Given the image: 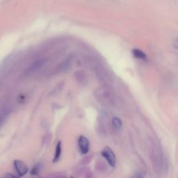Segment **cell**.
<instances>
[{
  "mask_svg": "<svg viewBox=\"0 0 178 178\" xmlns=\"http://www.w3.org/2000/svg\"><path fill=\"white\" fill-rule=\"evenodd\" d=\"M102 155L106 159V161H108L109 165L111 167H115L116 166V156L113 151L109 148H105L102 152Z\"/></svg>",
  "mask_w": 178,
  "mask_h": 178,
  "instance_id": "1",
  "label": "cell"
},
{
  "mask_svg": "<svg viewBox=\"0 0 178 178\" xmlns=\"http://www.w3.org/2000/svg\"><path fill=\"white\" fill-rule=\"evenodd\" d=\"M14 166L20 176H24L28 172V168L27 165L21 160H15L13 162Z\"/></svg>",
  "mask_w": 178,
  "mask_h": 178,
  "instance_id": "2",
  "label": "cell"
},
{
  "mask_svg": "<svg viewBox=\"0 0 178 178\" xmlns=\"http://www.w3.org/2000/svg\"><path fill=\"white\" fill-rule=\"evenodd\" d=\"M78 144L82 153L84 155L87 154L89 150V141L88 139L84 136H81L78 140Z\"/></svg>",
  "mask_w": 178,
  "mask_h": 178,
  "instance_id": "3",
  "label": "cell"
},
{
  "mask_svg": "<svg viewBox=\"0 0 178 178\" xmlns=\"http://www.w3.org/2000/svg\"><path fill=\"white\" fill-rule=\"evenodd\" d=\"M42 65H43V61H38L36 62H35L33 65L31 66L30 68L28 70L27 72L28 73H33L35 72V71L39 70L40 68L42 67Z\"/></svg>",
  "mask_w": 178,
  "mask_h": 178,
  "instance_id": "4",
  "label": "cell"
},
{
  "mask_svg": "<svg viewBox=\"0 0 178 178\" xmlns=\"http://www.w3.org/2000/svg\"><path fill=\"white\" fill-rule=\"evenodd\" d=\"M97 74H98L99 79L102 81V82H106L109 79L108 73L106 72L105 69H104L103 68H98V72Z\"/></svg>",
  "mask_w": 178,
  "mask_h": 178,
  "instance_id": "5",
  "label": "cell"
},
{
  "mask_svg": "<svg viewBox=\"0 0 178 178\" xmlns=\"http://www.w3.org/2000/svg\"><path fill=\"white\" fill-rule=\"evenodd\" d=\"M61 155V142H58L57 145L56 147V151H55V155H54V157L53 159V162L56 163L59 161V158H60Z\"/></svg>",
  "mask_w": 178,
  "mask_h": 178,
  "instance_id": "6",
  "label": "cell"
},
{
  "mask_svg": "<svg viewBox=\"0 0 178 178\" xmlns=\"http://www.w3.org/2000/svg\"><path fill=\"white\" fill-rule=\"evenodd\" d=\"M133 55H134L135 57L139 59H142V60H144V59H146V55L144 52L141 50V49H134L132 50Z\"/></svg>",
  "mask_w": 178,
  "mask_h": 178,
  "instance_id": "7",
  "label": "cell"
},
{
  "mask_svg": "<svg viewBox=\"0 0 178 178\" xmlns=\"http://www.w3.org/2000/svg\"><path fill=\"white\" fill-rule=\"evenodd\" d=\"M42 168V163L41 162H39L37 164H35L33 168L31 170V174L33 175H39L40 170H41Z\"/></svg>",
  "mask_w": 178,
  "mask_h": 178,
  "instance_id": "8",
  "label": "cell"
},
{
  "mask_svg": "<svg viewBox=\"0 0 178 178\" xmlns=\"http://www.w3.org/2000/svg\"><path fill=\"white\" fill-rule=\"evenodd\" d=\"M88 171H89V170L86 167H84V166L80 167L79 168H78V169L76 170L75 175L77 177H82L83 175H85V174H86Z\"/></svg>",
  "mask_w": 178,
  "mask_h": 178,
  "instance_id": "9",
  "label": "cell"
},
{
  "mask_svg": "<svg viewBox=\"0 0 178 178\" xmlns=\"http://www.w3.org/2000/svg\"><path fill=\"white\" fill-rule=\"evenodd\" d=\"M96 168L99 171H104L106 169V166L102 161H98L96 163Z\"/></svg>",
  "mask_w": 178,
  "mask_h": 178,
  "instance_id": "10",
  "label": "cell"
},
{
  "mask_svg": "<svg viewBox=\"0 0 178 178\" xmlns=\"http://www.w3.org/2000/svg\"><path fill=\"white\" fill-rule=\"evenodd\" d=\"M112 125L116 129H120L123 126V123L121 120L118 118H113L112 119Z\"/></svg>",
  "mask_w": 178,
  "mask_h": 178,
  "instance_id": "11",
  "label": "cell"
},
{
  "mask_svg": "<svg viewBox=\"0 0 178 178\" xmlns=\"http://www.w3.org/2000/svg\"><path fill=\"white\" fill-rule=\"evenodd\" d=\"M92 159V157L91 155L85 156L82 159V161H81L80 164L82 166H87L88 164H89L90 162H91Z\"/></svg>",
  "mask_w": 178,
  "mask_h": 178,
  "instance_id": "12",
  "label": "cell"
},
{
  "mask_svg": "<svg viewBox=\"0 0 178 178\" xmlns=\"http://www.w3.org/2000/svg\"><path fill=\"white\" fill-rule=\"evenodd\" d=\"M6 113H3L0 115V128H1L2 125H3V123L4 121L6 120Z\"/></svg>",
  "mask_w": 178,
  "mask_h": 178,
  "instance_id": "13",
  "label": "cell"
},
{
  "mask_svg": "<svg viewBox=\"0 0 178 178\" xmlns=\"http://www.w3.org/2000/svg\"><path fill=\"white\" fill-rule=\"evenodd\" d=\"M52 178H67V176L63 174H58V175H54Z\"/></svg>",
  "mask_w": 178,
  "mask_h": 178,
  "instance_id": "14",
  "label": "cell"
},
{
  "mask_svg": "<svg viewBox=\"0 0 178 178\" xmlns=\"http://www.w3.org/2000/svg\"><path fill=\"white\" fill-rule=\"evenodd\" d=\"M173 46L175 49H178V39H175L173 42Z\"/></svg>",
  "mask_w": 178,
  "mask_h": 178,
  "instance_id": "15",
  "label": "cell"
},
{
  "mask_svg": "<svg viewBox=\"0 0 178 178\" xmlns=\"http://www.w3.org/2000/svg\"><path fill=\"white\" fill-rule=\"evenodd\" d=\"M2 178H17L15 175L10 174V173H8V174H6Z\"/></svg>",
  "mask_w": 178,
  "mask_h": 178,
  "instance_id": "16",
  "label": "cell"
},
{
  "mask_svg": "<svg viewBox=\"0 0 178 178\" xmlns=\"http://www.w3.org/2000/svg\"><path fill=\"white\" fill-rule=\"evenodd\" d=\"M84 178H92V174L90 171H88L86 174H85Z\"/></svg>",
  "mask_w": 178,
  "mask_h": 178,
  "instance_id": "17",
  "label": "cell"
},
{
  "mask_svg": "<svg viewBox=\"0 0 178 178\" xmlns=\"http://www.w3.org/2000/svg\"><path fill=\"white\" fill-rule=\"evenodd\" d=\"M132 178H143V176H142V175L141 174V173H137L134 175V177H133Z\"/></svg>",
  "mask_w": 178,
  "mask_h": 178,
  "instance_id": "18",
  "label": "cell"
},
{
  "mask_svg": "<svg viewBox=\"0 0 178 178\" xmlns=\"http://www.w3.org/2000/svg\"><path fill=\"white\" fill-rule=\"evenodd\" d=\"M32 178H34V177H32Z\"/></svg>",
  "mask_w": 178,
  "mask_h": 178,
  "instance_id": "19",
  "label": "cell"
}]
</instances>
